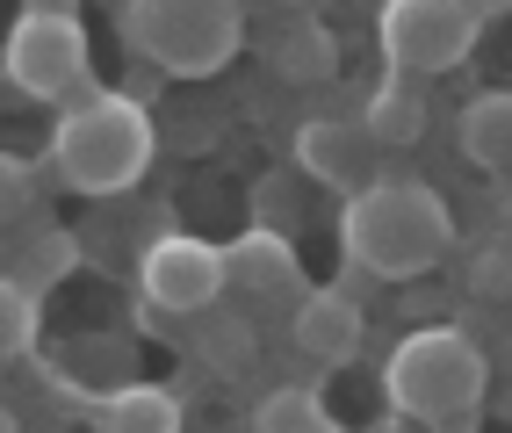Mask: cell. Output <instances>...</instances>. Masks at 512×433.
<instances>
[{"instance_id": "2", "label": "cell", "mask_w": 512, "mask_h": 433, "mask_svg": "<svg viewBox=\"0 0 512 433\" xmlns=\"http://www.w3.org/2000/svg\"><path fill=\"white\" fill-rule=\"evenodd\" d=\"M51 152H58V174L80 195H123L145 181L159 130H152L145 102H130V94H87V102H73L58 116Z\"/></svg>"}, {"instance_id": "10", "label": "cell", "mask_w": 512, "mask_h": 433, "mask_svg": "<svg viewBox=\"0 0 512 433\" xmlns=\"http://www.w3.org/2000/svg\"><path fill=\"white\" fill-rule=\"evenodd\" d=\"M224 275L238 282V289H260V296H275V289H289L296 282V246L282 239V231H246V239H231L224 246Z\"/></svg>"}, {"instance_id": "18", "label": "cell", "mask_w": 512, "mask_h": 433, "mask_svg": "<svg viewBox=\"0 0 512 433\" xmlns=\"http://www.w3.org/2000/svg\"><path fill=\"white\" fill-rule=\"evenodd\" d=\"M0 433H22V426H15V412H8V405H0Z\"/></svg>"}, {"instance_id": "11", "label": "cell", "mask_w": 512, "mask_h": 433, "mask_svg": "<svg viewBox=\"0 0 512 433\" xmlns=\"http://www.w3.org/2000/svg\"><path fill=\"white\" fill-rule=\"evenodd\" d=\"M94 433H181V405L152 383H130L94 397Z\"/></svg>"}, {"instance_id": "17", "label": "cell", "mask_w": 512, "mask_h": 433, "mask_svg": "<svg viewBox=\"0 0 512 433\" xmlns=\"http://www.w3.org/2000/svg\"><path fill=\"white\" fill-rule=\"evenodd\" d=\"M469 296H491V304H505L512 296V246L498 239V246H476V260H469Z\"/></svg>"}, {"instance_id": "15", "label": "cell", "mask_w": 512, "mask_h": 433, "mask_svg": "<svg viewBox=\"0 0 512 433\" xmlns=\"http://www.w3.org/2000/svg\"><path fill=\"white\" fill-rule=\"evenodd\" d=\"M253 433H332V412L318 405V390H267L260 397V412H253Z\"/></svg>"}, {"instance_id": "1", "label": "cell", "mask_w": 512, "mask_h": 433, "mask_svg": "<svg viewBox=\"0 0 512 433\" xmlns=\"http://www.w3.org/2000/svg\"><path fill=\"white\" fill-rule=\"evenodd\" d=\"M339 246L361 275L375 282H412L433 275L455 246V217H448V195L426 188V181H375L361 195H347L339 210Z\"/></svg>"}, {"instance_id": "16", "label": "cell", "mask_w": 512, "mask_h": 433, "mask_svg": "<svg viewBox=\"0 0 512 433\" xmlns=\"http://www.w3.org/2000/svg\"><path fill=\"white\" fill-rule=\"evenodd\" d=\"M29 340H37V304H29V289L0 275V361L29 354Z\"/></svg>"}, {"instance_id": "5", "label": "cell", "mask_w": 512, "mask_h": 433, "mask_svg": "<svg viewBox=\"0 0 512 433\" xmlns=\"http://www.w3.org/2000/svg\"><path fill=\"white\" fill-rule=\"evenodd\" d=\"M375 37H383L390 73H455L484 37V8L469 0H390L375 15Z\"/></svg>"}, {"instance_id": "14", "label": "cell", "mask_w": 512, "mask_h": 433, "mask_svg": "<svg viewBox=\"0 0 512 433\" xmlns=\"http://www.w3.org/2000/svg\"><path fill=\"white\" fill-rule=\"evenodd\" d=\"M462 152L476 166H491V174L512 166V94H476L462 109Z\"/></svg>"}, {"instance_id": "7", "label": "cell", "mask_w": 512, "mask_h": 433, "mask_svg": "<svg viewBox=\"0 0 512 433\" xmlns=\"http://www.w3.org/2000/svg\"><path fill=\"white\" fill-rule=\"evenodd\" d=\"M138 289H145V304H159V311H210L217 296L231 289L224 246L188 239V231H166V239H152L145 260H138Z\"/></svg>"}, {"instance_id": "6", "label": "cell", "mask_w": 512, "mask_h": 433, "mask_svg": "<svg viewBox=\"0 0 512 433\" xmlns=\"http://www.w3.org/2000/svg\"><path fill=\"white\" fill-rule=\"evenodd\" d=\"M8 87H22L29 102H65L87 87V29L73 8H22L8 29Z\"/></svg>"}, {"instance_id": "3", "label": "cell", "mask_w": 512, "mask_h": 433, "mask_svg": "<svg viewBox=\"0 0 512 433\" xmlns=\"http://www.w3.org/2000/svg\"><path fill=\"white\" fill-rule=\"evenodd\" d=\"M484 354H476V340L462 325H419V332H404L397 354H390V405L404 419H462L476 412V397H484Z\"/></svg>"}, {"instance_id": "13", "label": "cell", "mask_w": 512, "mask_h": 433, "mask_svg": "<svg viewBox=\"0 0 512 433\" xmlns=\"http://www.w3.org/2000/svg\"><path fill=\"white\" fill-rule=\"evenodd\" d=\"M361 123H368V138L383 145V152H404V145H419V130H426V102H419V87H404L390 73V80H375Z\"/></svg>"}, {"instance_id": "9", "label": "cell", "mask_w": 512, "mask_h": 433, "mask_svg": "<svg viewBox=\"0 0 512 433\" xmlns=\"http://www.w3.org/2000/svg\"><path fill=\"white\" fill-rule=\"evenodd\" d=\"M296 347L311 354V361H325V369H347V361L361 354V311H354L339 289L303 296V311H296Z\"/></svg>"}, {"instance_id": "8", "label": "cell", "mask_w": 512, "mask_h": 433, "mask_svg": "<svg viewBox=\"0 0 512 433\" xmlns=\"http://www.w3.org/2000/svg\"><path fill=\"white\" fill-rule=\"evenodd\" d=\"M296 159H303V174H318L325 188L361 195V188H375V159H383V145L368 138V123L325 116V123H303L296 130Z\"/></svg>"}, {"instance_id": "4", "label": "cell", "mask_w": 512, "mask_h": 433, "mask_svg": "<svg viewBox=\"0 0 512 433\" xmlns=\"http://www.w3.org/2000/svg\"><path fill=\"white\" fill-rule=\"evenodd\" d=\"M123 37H130V51H145L159 73L202 80V73H224L238 58L246 15H238L231 0H130Z\"/></svg>"}, {"instance_id": "12", "label": "cell", "mask_w": 512, "mask_h": 433, "mask_svg": "<svg viewBox=\"0 0 512 433\" xmlns=\"http://www.w3.org/2000/svg\"><path fill=\"white\" fill-rule=\"evenodd\" d=\"M275 73L296 80V87H325L339 73V37L332 22H289L282 44H275Z\"/></svg>"}]
</instances>
